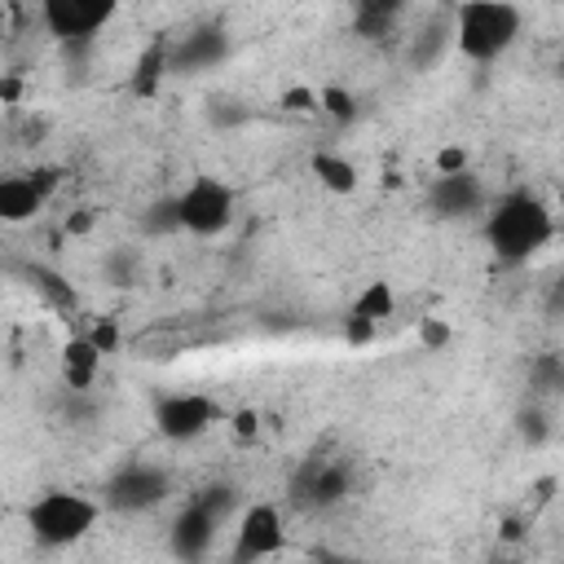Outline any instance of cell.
<instances>
[{"instance_id": "6da1fadb", "label": "cell", "mask_w": 564, "mask_h": 564, "mask_svg": "<svg viewBox=\"0 0 564 564\" xmlns=\"http://www.w3.org/2000/svg\"><path fill=\"white\" fill-rule=\"evenodd\" d=\"M555 238V212L533 189L502 194L485 216V242L502 264H529Z\"/></svg>"}, {"instance_id": "7a4b0ae2", "label": "cell", "mask_w": 564, "mask_h": 564, "mask_svg": "<svg viewBox=\"0 0 564 564\" xmlns=\"http://www.w3.org/2000/svg\"><path fill=\"white\" fill-rule=\"evenodd\" d=\"M524 26V13L507 0H467L454 9V44L467 62H498Z\"/></svg>"}, {"instance_id": "3957f363", "label": "cell", "mask_w": 564, "mask_h": 564, "mask_svg": "<svg viewBox=\"0 0 564 564\" xmlns=\"http://www.w3.org/2000/svg\"><path fill=\"white\" fill-rule=\"evenodd\" d=\"M97 516H101V502H93V498H84L75 489H44L26 507V529H31V538L40 546L66 551V546H75V542H84L93 533Z\"/></svg>"}, {"instance_id": "277c9868", "label": "cell", "mask_w": 564, "mask_h": 564, "mask_svg": "<svg viewBox=\"0 0 564 564\" xmlns=\"http://www.w3.org/2000/svg\"><path fill=\"white\" fill-rule=\"evenodd\" d=\"M229 507H234V489H225V485L194 494V498L176 511V520H172V533H167L172 555L185 560V564H198V560L212 551L216 529H220V520H225Z\"/></svg>"}, {"instance_id": "5b68a950", "label": "cell", "mask_w": 564, "mask_h": 564, "mask_svg": "<svg viewBox=\"0 0 564 564\" xmlns=\"http://www.w3.org/2000/svg\"><path fill=\"white\" fill-rule=\"evenodd\" d=\"M348 494H352V467L348 458H335V454H308L291 476V502L304 511L339 507Z\"/></svg>"}, {"instance_id": "8992f818", "label": "cell", "mask_w": 564, "mask_h": 564, "mask_svg": "<svg viewBox=\"0 0 564 564\" xmlns=\"http://www.w3.org/2000/svg\"><path fill=\"white\" fill-rule=\"evenodd\" d=\"M167 494H172L167 467H159V463H123L101 485V507H110L119 516H137V511H150V507L167 502Z\"/></svg>"}, {"instance_id": "52a82bcc", "label": "cell", "mask_w": 564, "mask_h": 564, "mask_svg": "<svg viewBox=\"0 0 564 564\" xmlns=\"http://www.w3.org/2000/svg\"><path fill=\"white\" fill-rule=\"evenodd\" d=\"M176 212H181V229L194 238H216L229 229L234 220V189L216 176H194L181 194H176Z\"/></svg>"}, {"instance_id": "ba28073f", "label": "cell", "mask_w": 564, "mask_h": 564, "mask_svg": "<svg viewBox=\"0 0 564 564\" xmlns=\"http://www.w3.org/2000/svg\"><path fill=\"white\" fill-rule=\"evenodd\" d=\"M35 18L44 22V31L53 40L84 44V40H93L115 18V0H44L35 9Z\"/></svg>"}, {"instance_id": "9c48e42d", "label": "cell", "mask_w": 564, "mask_h": 564, "mask_svg": "<svg viewBox=\"0 0 564 564\" xmlns=\"http://www.w3.org/2000/svg\"><path fill=\"white\" fill-rule=\"evenodd\" d=\"M220 419H225V410L207 392H172V397H163L154 405V427L167 441H194V436H203Z\"/></svg>"}, {"instance_id": "30bf717a", "label": "cell", "mask_w": 564, "mask_h": 564, "mask_svg": "<svg viewBox=\"0 0 564 564\" xmlns=\"http://www.w3.org/2000/svg\"><path fill=\"white\" fill-rule=\"evenodd\" d=\"M286 546V524H282V511L273 502H251L242 516H238V529H234V564H256V560H269Z\"/></svg>"}, {"instance_id": "8fae6325", "label": "cell", "mask_w": 564, "mask_h": 564, "mask_svg": "<svg viewBox=\"0 0 564 564\" xmlns=\"http://www.w3.org/2000/svg\"><path fill=\"white\" fill-rule=\"evenodd\" d=\"M57 181H62L57 167H31V172H18V176H4L0 181V220H9V225L31 220L53 198Z\"/></svg>"}, {"instance_id": "7c38bea8", "label": "cell", "mask_w": 564, "mask_h": 564, "mask_svg": "<svg viewBox=\"0 0 564 564\" xmlns=\"http://www.w3.org/2000/svg\"><path fill=\"white\" fill-rule=\"evenodd\" d=\"M427 203H432L436 216L454 220V216H476V212L489 203V194H485V181L467 167V172H458V176H436L432 189H427Z\"/></svg>"}, {"instance_id": "4fadbf2b", "label": "cell", "mask_w": 564, "mask_h": 564, "mask_svg": "<svg viewBox=\"0 0 564 564\" xmlns=\"http://www.w3.org/2000/svg\"><path fill=\"white\" fill-rule=\"evenodd\" d=\"M97 370H101V348H97L88 335L66 339V348H62V379H66V388H70V392L93 388Z\"/></svg>"}, {"instance_id": "5bb4252c", "label": "cell", "mask_w": 564, "mask_h": 564, "mask_svg": "<svg viewBox=\"0 0 564 564\" xmlns=\"http://www.w3.org/2000/svg\"><path fill=\"white\" fill-rule=\"evenodd\" d=\"M225 57V35L220 31H194L172 40V70H203Z\"/></svg>"}, {"instance_id": "9a60e30c", "label": "cell", "mask_w": 564, "mask_h": 564, "mask_svg": "<svg viewBox=\"0 0 564 564\" xmlns=\"http://www.w3.org/2000/svg\"><path fill=\"white\" fill-rule=\"evenodd\" d=\"M163 70H172V40H154L141 57H137V70H132V93L137 97H150L154 88H159V79H163Z\"/></svg>"}, {"instance_id": "2e32d148", "label": "cell", "mask_w": 564, "mask_h": 564, "mask_svg": "<svg viewBox=\"0 0 564 564\" xmlns=\"http://www.w3.org/2000/svg\"><path fill=\"white\" fill-rule=\"evenodd\" d=\"M313 176H317L330 194H352V189H357V167H352V159H344V154H335V150H317V154H313Z\"/></svg>"}, {"instance_id": "e0dca14e", "label": "cell", "mask_w": 564, "mask_h": 564, "mask_svg": "<svg viewBox=\"0 0 564 564\" xmlns=\"http://www.w3.org/2000/svg\"><path fill=\"white\" fill-rule=\"evenodd\" d=\"M524 375L538 397H564V352H533Z\"/></svg>"}, {"instance_id": "ac0fdd59", "label": "cell", "mask_w": 564, "mask_h": 564, "mask_svg": "<svg viewBox=\"0 0 564 564\" xmlns=\"http://www.w3.org/2000/svg\"><path fill=\"white\" fill-rule=\"evenodd\" d=\"M392 308H397V295H392V286L388 282H370V286H361L357 291V300H352V313L348 317H366V322H383V317H392Z\"/></svg>"}, {"instance_id": "d6986e66", "label": "cell", "mask_w": 564, "mask_h": 564, "mask_svg": "<svg viewBox=\"0 0 564 564\" xmlns=\"http://www.w3.org/2000/svg\"><path fill=\"white\" fill-rule=\"evenodd\" d=\"M141 251H132V247H115V251H106V260H101V273H106V282L110 286H137L141 282Z\"/></svg>"}, {"instance_id": "ffe728a7", "label": "cell", "mask_w": 564, "mask_h": 564, "mask_svg": "<svg viewBox=\"0 0 564 564\" xmlns=\"http://www.w3.org/2000/svg\"><path fill=\"white\" fill-rule=\"evenodd\" d=\"M397 18H401V4H357V31H361L366 40L392 35Z\"/></svg>"}, {"instance_id": "44dd1931", "label": "cell", "mask_w": 564, "mask_h": 564, "mask_svg": "<svg viewBox=\"0 0 564 564\" xmlns=\"http://www.w3.org/2000/svg\"><path fill=\"white\" fill-rule=\"evenodd\" d=\"M317 101H322V110H326L335 123H352V115H357L352 93H348V88H339V84H326V88L317 93Z\"/></svg>"}, {"instance_id": "7402d4cb", "label": "cell", "mask_w": 564, "mask_h": 564, "mask_svg": "<svg viewBox=\"0 0 564 564\" xmlns=\"http://www.w3.org/2000/svg\"><path fill=\"white\" fill-rule=\"evenodd\" d=\"M176 229H181V212H176V194H172L145 212V234H176Z\"/></svg>"}, {"instance_id": "603a6c76", "label": "cell", "mask_w": 564, "mask_h": 564, "mask_svg": "<svg viewBox=\"0 0 564 564\" xmlns=\"http://www.w3.org/2000/svg\"><path fill=\"white\" fill-rule=\"evenodd\" d=\"M31 278H35V286H40L57 308H75V291H70L57 273H48V269H40V264H35V269H31Z\"/></svg>"}, {"instance_id": "cb8c5ba5", "label": "cell", "mask_w": 564, "mask_h": 564, "mask_svg": "<svg viewBox=\"0 0 564 564\" xmlns=\"http://www.w3.org/2000/svg\"><path fill=\"white\" fill-rule=\"evenodd\" d=\"M282 110H291V115H313V110H322V101H317V93L313 88H286L282 93Z\"/></svg>"}, {"instance_id": "d4e9b609", "label": "cell", "mask_w": 564, "mask_h": 564, "mask_svg": "<svg viewBox=\"0 0 564 564\" xmlns=\"http://www.w3.org/2000/svg\"><path fill=\"white\" fill-rule=\"evenodd\" d=\"M458 172H467V150L463 145L436 150V176H458Z\"/></svg>"}, {"instance_id": "484cf974", "label": "cell", "mask_w": 564, "mask_h": 564, "mask_svg": "<svg viewBox=\"0 0 564 564\" xmlns=\"http://www.w3.org/2000/svg\"><path fill=\"white\" fill-rule=\"evenodd\" d=\"M520 436H524L529 445H538V441H546V419H542V410H538V405H529V410H520Z\"/></svg>"}, {"instance_id": "4316f807", "label": "cell", "mask_w": 564, "mask_h": 564, "mask_svg": "<svg viewBox=\"0 0 564 564\" xmlns=\"http://www.w3.org/2000/svg\"><path fill=\"white\" fill-rule=\"evenodd\" d=\"M88 339H93L101 352H115V348H119V326H115V322H97V326L88 330Z\"/></svg>"}, {"instance_id": "83f0119b", "label": "cell", "mask_w": 564, "mask_h": 564, "mask_svg": "<svg viewBox=\"0 0 564 564\" xmlns=\"http://www.w3.org/2000/svg\"><path fill=\"white\" fill-rule=\"evenodd\" d=\"M344 339H348V344H370V339H375V322L348 317V322H344Z\"/></svg>"}, {"instance_id": "f1b7e54d", "label": "cell", "mask_w": 564, "mask_h": 564, "mask_svg": "<svg viewBox=\"0 0 564 564\" xmlns=\"http://www.w3.org/2000/svg\"><path fill=\"white\" fill-rule=\"evenodd\" d=\"M256 427H260V414H256V410H238V414H234V432H238V436H247V441H251V436H256Z\"/></svg>"}, {"instance_id": "f546056e", "label": "cell", "mask_w": 564, "mask_h": 564, "mask_svg": "<svg viewBox=\"0 0 564 564\" xmlns=\"http://www.w3.org/2000/svg\"><path fill=\"white\" fill-rule=\"evenodd\" d=\"M546 313H551V317H564V278L551 282V291H546Z\"/></svg>"}, {"instance_id": "4dcf8cb0", "label": "cell", "mask_w": 564, "mask_h": 564, "mask_svg": "<svg viewBox=\"0 0 564 564\" xmlns=\"http://www.w3.org/2000/svg\"><path fill=\"white\" fill-rule=\"evenodd\" d=\"M18 97H22V79H18V75H4V79H0V101H4V106H18Z\"/></svg>"}, {"instance_id": "1f68e13d", "label": "cell", "mask_w": 564, "mask_h": 564, "mask_svg": "<svg viewBox=\"0 0 564 564\" xmlns=\"http://www.w3.org/2000/svg\"><path fill=\"white\" fill-rule=\"evenodd\" d=\"M419 335H423V344H432V348H441V344L449 339V330H445L441 322H423V330H419Z\"/></svg>"}, {"instance_id": "d6a6232c", "label": "cell", "mask_w": 564, "mask_h": 564, "mask_svg": "<svg viewBox=\"0 0 564 564\" xmlns=\"http://www.w3.org/2000/svg\"><path fill=\"white\" fill-rule=\"evenodd\" d=\"M66 229H70V234H88V229H93V216H88V212H79V216H75Z\"/></svg>"}, {"instance_id": "836d02e7", "label": "cell", "mask_w": 564, "mask_h": 564, "mask_svg": "<svg viewBox=\"0 0 564 564\" xmlns=\"http://www.w3.org/2000/svg\"><path fill=\"white\" fill-rule=\"evenodd\" d=\"M317 564H352V560H339V555H322Z\"/></svg>"}, {"instance_id": "e575fe53", "label": "cell", "mask_w": 564, "mask_h": 564, "mask_svg": "<svg viewBox=\"0 0 564 564\" xmlns=\"http://www.w3.org/2000/svg\"><path fill=\"white\" fill-rule=\"evenodd\" d=\"M560 212H564V185H560Z\"/></svg>"}, {"instance_id": "d590c367", "label": "cell", "mask_w": 564, "mask_h": 564, "mask_svg": "<svg viewBox=\"0 0 564 564\" xmlns=\"http://www.w3.org/2000/svg\"><path fill=\"white\" fill-rule=\"evenodd\" d=\"M489 564H516V560H489Z\"/></svg>"}, {"instance_id": "8d00e7d4", "label": "cell", "mask_w": 564, "mask_h": 564, "mask_svg": "<svg viewBox=\"0 0 564 564\" xmlns=\"http://www.w3.org/2000/svg\"><path fill=\"white\" fill-rule=\"evenodd\" d=\"M560 75H564V53H560Z\"/></svg>"}]
</instances>
